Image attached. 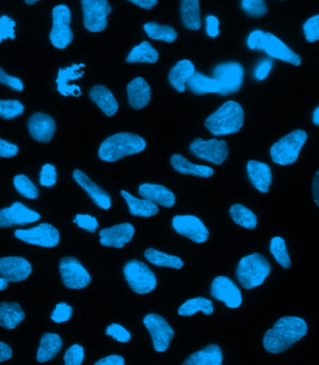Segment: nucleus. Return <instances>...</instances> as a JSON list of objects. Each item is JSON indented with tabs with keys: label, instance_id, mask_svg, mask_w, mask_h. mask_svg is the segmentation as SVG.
I'll list each match as a JSON object with an SVG mask.
<instances>
[{
	"label": "nucleus",
	"instance_id": "obj_1",
	"mask_svg": "<svg viewBox=\"0 0 319 365\" xmlns=\"http://www.w3.org/2000/svg\"><path fill=\"white\" fill-rule=\"evenodd\" d=\"M306 322L298 317H284L265 334L263 345L268 352L282 353L307 334Z\"/></svg>",
	"mask_w": 319,
	"mask_h": 365
},
{
	"label": "nucleus",
	"instance_id": "obj_2",
	"mask_svg": "<svg viewBox=\"0 0 319 365\" xmlns=\"http://www.w3.org/2000/svg\"><path fill=\"white\" fill-rule=\"evenodd\" d=\"M244 120L243 108L236 101H229L208 116L204 125L214 136H225L239 133Z\"/></svg>",
	"mask_w": 319,
	"mask_h": 365
},
{
	"label": "nucleus",
	"instance_id": "obj_3",
	"mask_svg": "<svg viewBox=\"0 0 319 365\" xmlns=\"http://www.w3.org/2000/svg\"><path fill=\"white\" fill-rule=\"evenodd\" d=\"M145 148L144 138L132 133H118L101 143L98 157L106 163H115L128 155L139 154Z\"/></svg>",
	"mask_w": 319,
	"mask_h": 365
},
{
	"label": "nucleus",
	"instance_id": "obj_4",
	"mask_svg": "<svg viewBox=\"0 0 319 365\" xmlns=\"http://www.w3.org/2000/svg\"><path fill=\"white\" fill-rule=\"evenodd\" d=\"M270 273L269 262L258 253L244 257L236 271L238 280L246 289H252L262 285Z\"/></svg>",
	"mask_w": 319,
	"mask_h": 365
},
{
	"label": "nucleus",
	"instance_id": "obj_5",
	"mask_svg": "<svg viewBox=\"0 0 319 365\" xmlns=\"http://www.w3.org/2000/svg\"><path fill=\"white\" fill-rule=\"evenodd\" d=\"M307 133L296 130L288 134L271 146L270 154L274 163L281 166L291 165L296 163L300 152L307 140Z\"/></svg>",
	"mask_w": 319,
	"mask_h": 365
},
{
	"label": "nucleus",
	"instance_id": "obj_6",
	"mask_svg": "<svg viewBox=\"0 0 319 365\" xmlns=\"http://www.w3.org/2000/svg\"><path fill=\"white\" fill-rule=\"evenodd\" d=\"M124 275L131 289L138 294H147L156 289V275L139 260L128 262L124 267Z\"/></svg>",
	"mask_w": 319,
	"mask_h": 365
},
{
	"label": "nucleus",
	"instance_id": "obj_7",
	"mask_svg": "<svg viewBox=\"0 0 319 365\" xmlns=\"http://www.w3.org/2000/svg\"><path fill=\"white\" fill-rule=\"evenodd\" d=\"M53 28L50 32V41L58 49H65L73 41L70 29L71 14L66 5H58L53 10Z\"/></svg>",
	"mask_w": 319,
	"mask_h": 365
},
{
	"label": "nucleus",
	"instance_id": "obj_8",
	"mask_svg": "<svg viewBox=\"0 0 319 365\" xmlns=\"http://www.w3.org/2000/svg\"><path fill=\"white\" fill-rule=\"evenodd\" d=\"M82 7L83 24L88 31L97 33L107 28V17L112 13L108 0H82Z\"/></svg>",
	"mask_w": 319,
	"mask_h": 365
},
{
	"label": "nucleus",
	"instance_id": "obj_9",
	"mask_svg": "<svg viewBox=\"0 0 319 365\" xmlns=\"http://www.w3.org/2000/svg\"><path fill=\"white\" fill-rule=\"evenodd\" d=\"M213 74L221 86L219 93L221 96L234 94L239 91L244 83V70L237 62H226L216 66Z\"/></svg>",
	"mask_w": 319,
	"mask_h": 365
},
{
	"label": "nucleus",
	"instance_id": "obj_10",
	"mask_svg": "<svg viewBox=\"0 0 319 365\" xmlns=\"http://www.w3.org/2000/svg\"><path fill=\"white\" fill-rule=\"evenodd\" d=\"M190 152L195 157L221 165L229 155V148L226 140L211 139L204 140L198 138L190 145Z\"/></svg>",
	"mask_w": 319,
	"mask_h": 365
},
{
	"label": "nucleus",
	"instance_id": "obj_11",
	"mask_svg": "<svg viewBox=\"0 0 319 365\" xmlns=\"http://www.w3.org/2000/svg\"><path fill=\"white\" fill-rule=\"evenodd\" d=\"M62 281L68 289H82L91 283V275L73 257H65L59 264Z\"/></svg>",
	"mask_w": 319,
	"mask_h": 365
},
{
	"label": "nucleus",
	"instance_id": "obj_12",
	"mask_svg": "<svg viewBox=\"0 0 319 365\" xmlns=\"http://www.w3.org/2000/svg\"><path fill=\"white\" fill-rule=\"evenodd\" d=\"M14 235L26 244L38 245L41 247H55L61 241L58 230L47 223L41 224L28 230H16Z\"/></svg>",
	"mask_w": 319,
	"mask_h": 365
},
{
	"label": "nucleus",
	"instance_id": "obj_13",
	"mask_svg": "<svg viewBox=\"0 0 319 365\" xmlns=\"http://www.w3.org/2000/svg\"><path fill=\"white\" fill-rule=\"evenodd\" d=\"M144 324L153 340L157 352H165L174 336V331L162 317L157 314H149L144 319Z\"/></svg>",
	"mask_w": 319,
	"mask_h": 365
},
{
	"label": "nucleus",
	"instance_id": "obj_14",
	"mask_svg": "<svg viewBox=\"0 0 319 365\" xmlns=\"http://www.w3.org/2000/svg\"><path fill=\"white\" fill-rule=\"evenodd\" d=\"M172 227L179 235L189 238L194 243H205L209 238V230L199 217L194 215H176Z\"/></svg>",
	"mask_w": 319,
	"mask_h": 365
},
{
	"label": "nucleus",
	"instance_id": "obj_15",
	"mask_svg": "<svg viewBox=\"0 0 319 365\" xmlns=\"http://www.w3.org/2000/svg\"><path fill=\"white\" fill-rule=\"evenodd\" d=\"M40 220V214L21 202H14L11 207L0 209V228L28 225Z\"/></svg>",
	"mask_w": 319,
	"mask_h": 365
},
{
	"label": "nucleus",
	"instance_id": "obj_16",
	"mask_svg": "<svg viewBox=\"0 0 319 365\" xmlns=\"http://www.w3.org/2000/svg\"><path fill=\"white\" fill-rule=\"evenodd\" d=\"M211 295L229 308H238L243 302L241 290L236 284L226 277L214 278L211 287Z\"/></svg>",
	"mask_w": 319,
	"mask_h": 365
},
{
	"label": "nucleus",
	"instance_id": "obj_17",
	"mask_svg": "<svg viewBox=\"0 0 319 365\" xmlns=\"http://www.w3.org/2000/svg\"><path fill=\"white\" fill-rule=\"evenodd\" d=\"M262 51H265V53L271 58L279 59V61L289 63V64L297 66V67L302 65V58L271 33H265Z\"/></svg>",
	"mask_w": 319,
	"mask_h": 365
},
{
	"label": "nucleus",
	"instance_id": "obj_18",
	"mask_svg": "<svg viewBox=\"0 0 319 365\" xmlns=\"http://www.w3.org/2000/svg\"><path fill=\"white\" fill-rule=\"evenodd\" d=\"M32 266L21 257H6L0 259V274L8 282H21L29 277Z\"/></svg>",
	"mask_w": 319,
	"mask_h": 365
},
{
	"label": "nucleus",
	"instance_id": "obj_19",
	"mask_svg": "<svg viewBox=\"0 0 319 365\" xmlns=\"http://www.w3.org/2000/svg\"><path fill=\"white\" fill-rule=\"evenodd\" d=\"M135 229L130 223L118 224L100 232V244L104 247L123 248L132 240Z\"/></svg>",
	"mask_w": 319,
	"mask_h": 365
},
{
	"label": "nucleus",
	"instance_id": "obj_20",
	"mask_svg": "<svg viewBox=\"0 0 319 365\" xmlns=\"http://www.w3.org/2000/svg\"><path fill=\"white\" fill-rule=\"evenodd\" d=\"M56 122L46 113H38L28 121L29 133L40 143H49L56 133Z\"/></svg>",
	"mask_w": 319,
	"mask_h": 365
},
{
	"label": "nucleus",
	"instance_id": "obj_21",
	"mask_svg": "<svg viewBox=\"0 0 319 365\" xmlns=\"http://www.w3.org/2000/svg\"><path fill=\"white\" fill-rule=\"evenodd\" d=\"M85 64H73L70 67L66 68H61L58 71V91L61 95L68 97V96H73V97H80L82 95V91L79 86L70 85V81L80 79L83 74L80 68H85Z\"/></svg>",
	"mask_w": 319,
	"mask_h": 365
},
{
	"label": "nucleus",
	"instance_id": "obj_22",
	"mask_svg": "<svg viewBox=\"0 0 319 365\" xmlns=\"http://www.w3.org/2000/svg\"><path fill=\"white\" fill-rule=\"evenodd\" d=\"M73 178L86 191V193L93 200L98 207L103 209V210H108L111 208V197L103 188L95 184L85 173L80 172V170H75L73 172Z\"/></svg>",
	"mask_w": 319,
	"mask_h": 365
},
{
	"label": "nucleus",
	"instance_id": "obj_23",
	"mask_svg": "<svg viewBox=\"0 0 319 365\" xmlns=\"http://www.w3.org/2000/svg\"><path fill=\"white\" fill-rule=\"evenodd\" d=\"M246 170L249 180L256 190L262 193L269 192L270 185L273 182L270 166L259 161L249 160Z\"/></svg>",
	"mask_w": 319,
	"mask_h": 365
},
{
	"label": "nucleus",
	"instance_id": "obj_24",
	"mask_svg": "<svg viewBox=\"0 0 319 365\" xmlns=\"http://www.w3.org/2000/svg\"><path fill=\"white\" fill-rule=\"evenodd\" d=\"M128 103L135 110L144 109L150 103L151 88L142 77H137L127 85Z\"/></svg>",
	"mask_w": 319,
	"mask_h": 365
},
{
	"label": "nucleus",
	"instance_id": "obj_25",
	"mask_svg": "<svg viewBox=\"0 0 319 365\" xmlns=\"http://www.w3.org/2000/svg\"><path fill=\"white\" fill-rule=\"evenodd\" d=\"M140 196L151 200L164 207L171 208L175 205L176 199L174 193L169 188L156 184H142L139 187Z\"/></svg>",
	"mask_w": 319,
	"mask_h": 365
},
{
	"label": "nucleus",
	"instance_id": "obj_26",
	"mask_svg": "<svg viewBox=\"0 0 319 365\" xmlns=\"http://www.w3.org/2000/svg\"><path fill=\"white\" fill-rule=\"evenodd\" d=\"M195 73V66L190 61L184 59L176 63L169 73V83L179 93H183L187 89V83Z\"/></svg>",
	"mask_w": 319,
	"mask_h": 365
},
{
	"label": "nucleus",
	"instance_id": "obj_27",
	"mask_svg": "<svg viewBox=\"0 0 319 365\" xmlns=\"http://www.w3.org/2000/svg\"><path fill=\"white\" fill-rule=\"evenodd\" d=\"M91 100L107 116L111 118L117 113L118 103L113 93L103 86H96L89 93Z\"/></svg>",
	"mask_w": 319,
	"mask_h": 365
},
{
	"label": "nucleus",
	"instance_id": "obj_28",
	"mask_svg": "<svg viewBox=\"0 0 319 365\" xmlns=\"http://www.w3.org/2000/svg\"><path fill=\"white\" fill-rule=\"evenodd\" d=\"M26 318L21 305L14 302L0 303V326L7 330H14Z\"/></svg>",
	"mask_w": 319,
	"mask_h": 365
},
{
	"label": "nucleus",
	"instance_id": "obj_29",
	"mask_svg": "<svg viewBox=\"0 0 319 365\" xmlns=\"http://www.w3.org/2000/svg\"><path fill=\"white\" fill-rule=\"evenodd\" d=\"M171 164L177 173L182 175H189L198 176V178H208L214 175V170L213 168L197 165L190 163L189 160L184 158L183 155L175 154L171 158Z\"/></svg>",
	"mask_w": 319,
	"mask_h": 365
},
{
	"label": "nucleus",
	"instance_id": "obj_30",
	"mask_svg": "<svg viewBox=\"0 0 319 365\" xmlns=\"http://www.w3.org/2000/svg\"><path fill=\"white\" fill-rule=\"evenodd\" d=\"M222 363V349L217 345H209L206 348L193 353L184 361L186 365H221Z\"/></svg>",
	"mask_w": 319,
	"mask_h": 365
},
{
	"label": "nucleus",
	"instance_id": "obj_31",
	"mask_svg": "<svg viewBox=\"0 0 319 365\" xmlns=\"http://www.w3.org/2000/svg\"><path fill=\"white\" fill-rule=\"evenodd\" d=\"M121 195L126 200L130 214L135 217H150L159 213V206L151 200H140L126 190H122Z\"/></svg>",
	"mask_w": 319,
	"mask_h": 365
},
{
	"label": "nucleus",
	"instance_id": "obj_32",
	"mask_svg": "<svg viewBox=\"0 0 319 365\" xmlns=\"http://www.w3.org/2000/svg\"><path fill=\"white\" fill-rule=\"evenodd\" d=\"M63 346L61 337L56 334H46L41 337L40 346H38L37 361L38 363H46L53 360Z\"/></svg>",
	"mask_w": 319,
	"mask_h": 365
},
{
	"label": "nucleus",
	"instance_id": "obj_33",
	"mask_svg": "<svg viewBox=\"0 0 319 365\" xmlns=\"http://www.w3.org/2000/svg\"><path fill=\"white\" fill-rule=\"evenodd\" d=\"M181 16L184 26L189 31L202 28L201 8L199 0H182Z\"/></svg>",
	"mask_w": 319,
	"mask_h": 365
},
{
	"label": "nucleus",
	"instance_id": "obj_34",
	"mask_svg": "<svg viewBox=\"0 0 319 365\" xmlns=\"http://www.w3.org/2000/svg\"><path fill=\"white\" fill-rule=\"evenodd\" d=\"M187 86L190 91L197 95L209 94V93H217L219 94L220 89H221L219 81L214 79V78L205 76L204 74L201 73H197V71L187 81Z\"/></svg>",
	"mask_w": 319,
	"mask_h": 365
},
{
	"label": "nucleus",
	"instance_id": "obj_35",
	"mask_svg": "<svg viewBox=\"0 0 319 365\" xmlns=\"http://www.w3.org/2000/svg\"><path fill=\"white\" fill-rule=\"evenodd\" d=\"M159 58V52L148 41H145L131 50L130 55L127 56V62L156 64Z\"/></svg>",
	"mask_w": 319,
	"mask_h": 365
},
{
	"label": "nucleus",
	"instance_id": "obj_36",
	"mask_svg": "<svg viewBox=\"0 0 319 365\" xmlns=\"http://www.w3.org/2000/svg\"><path fill=\"white\" fill-rule=\"evenodd\" d=\"M199 311L204 312V315H211L214 311L213 302L204 297L189 299L181 305L178 314L182 317H190L195 315Z\"/></svg>",
	"mask_w": 319,
	"mask_h": 365
},
{
	"label": "nucleus",
	"instance_id": "obj_37",
	"mask_svg": "<svg viewBox=\"0 0 319 365\" xmlns=\"http://www.w3.org/2000/svg\"><path fill=\"white\" fill-rule=\"evenodd\" d=\"M145 256L149 262L160 266V267L182 269L184 266L183 260L178 258V257L169 255V254L161 252V251L154 250V248L146 250Z\"/></svg>",
	"mask_w": 319,
	"mask_h": 365
},
{
	"label": "nucleus",
	"instance_id": "obj_38",
	"mask_svg": "<svg viewBox=\"0 0 319 365\" xmlns=\"http://www.w3.org/2000/svg\"><path fill=\"white\" fill-rule=\"evenodd\" d=\"M144 29L146 34L152 40L172 43L178 38V33L169 26H162L160 24L151 22L145 24Z\"/></svg>",
	"mask_w": 319,
	"mask_h": 365
},
{
	"label": "nucleus",
	"instance_id": "obj_39",
	"mask_svg": "<svg viewBox=\"0 0 319 365\" xmlns=\"http://www.w3.org/2000/svg\"><path fill=\"white\" fill-rule=\"evenodd\" d=\"M229 215L237 225L247 230L255 229L258 225V218L251 210L241 205H234L229 209Z\"/></svg>",
	"mask_w": 319,
	"mask_h": 365
},
{
	"label": "nucleus",
	"instance_id": "obj_40",
	"mask_svg": "<svg viewBox=\"0 0 319 365\" xmlns=\"http://www.w3.org/2000/svg\"><path fill=\"white\" fill-rule=\"evenodd\" d=\"M270 251L273 254L274 259L284 269L291 267V260L289 258L287 245L282 237H274L271 239L270 244Z\"/></svg>",
	"mask_w": 319,
	"mask_h": 365
},
{
	"label": "nucleus",
	"instance_id": "obj_41",
	"mask_svg": "<svg viewBox=\"0 0 319 365\" xmlns=\"http://www.w3.org/2000/svg\"><path fill=\"white\" fill-rule=\"evenodd\" d=\"M14 187L17 192L26 199L35 200L38 198V190L36 185L29 180L28 176L23 175H16L14 179Z\"/></svg>",
	"mask_w": 319,
	"mask_h": 365
},
{
	"label": "nucleus",
	"instance_id": "obj_42",
	"mask_svg": "<svg viewBox=\"0 0 319 365\" xmlns=\"http://www.w3.org/2000/svg\"><path fill=\"white\" fill-rule=\"evenodd\" d=\"M23 110H25V107L20 101L16 100L0 101V118L6 119V120L22 115Z\"/></svg>",
	"mask_w": 319,
	"mask_h": 365
},
{
	"label": "nucleus",
	"instance_id": "obj_43",
	"mask_svg": "<svg viewBox=\"0 0 319 365\" xmlns=\"http://www.w3.org/2000/svg\"><path fill=\"white\" fill-rule=\"evenodd\" d=\"M241 9L252 17H262L267 14V6L264 0H241Z\"/></svg>",
	"mask_w": 319,
	"mask_h": 365
},
{
	"label": "nucleus",
	"instance_id": "obj_44",
	"mask_svg": "<svg viewBox=\"0 0 319 365\" xmlns=\"http://www.w3.org/2000/svg\"><path fill=\"white\" fill-rule=\"evenodd\" d=\"M304 37L308 43L319 40V16L310 18L303 25Z\"/></svg>",
	"mask_w": 319,
	"mask_h": 365
},
{
	"label": "nucleus",
	"instance_id": "obj_45",
	"mask_svg": "<svg viewBox=\"0 0 319 365\" xmlns=\"http://www.w3.org/2000/svg\"><path fill=\"white\" fill-rule=\"evenodd\" d=\"M85 359V350L82 346L73 345L66 351L64 361L66 365H80Z\"/></svg>",
	"mask_w": 319,
	"mask_h": 365
},
{
	"label": "nucleus",
	"instance_id": "obj_46",
	"mask_svg": "<svg viewBox=\"0 0 319 365\" xmlns=\"http://www.w3.org/2000/svg\"><path fill=\"white\" fill-rule=\"evenodd\" d=\"M16 22L11 18L8 16L0 17V43L4 40H14L16 38Z\"/></svg>",
	"mask_w": 319,
	"mask_h": 365
},
{
	"label": "nucleus",
	"instance_id": "obj_47",
	"mask_svg": "<svg viewBox=\"0 0 319 365\" xmlns=\"http://www.w3.org/2000/svg\"><path fill=\"white\" fill-rule=\"evenodd\" d=\"M106 334L120 343H127L131 339L130 331L126 330L123 326L117 324V323H113L112 325H110L107 328Z\"/></svg>",
	"mask_w": 319,
	"mask_h": 365
},
{
	"label": "nucleus",
	"instance_id": "obj_48",
	"mask_svg": "<svg viewBox=\"0 0 319 365\" xmlns=\"http://www.w3.org/2000/svg\"><path fill=\"white\" fill-rule=\"evenodd\" d=\"M56 167L51 165V164H46L41 168L40 175V182L41 185L46 187H52L56 184Z\"/></svg>",
	"mask_w": 319,
	"mask_h": 365
},
{
	"label": "nucleus",
	"instance_id": "obj_49",
	"mask_svg": "<svg viewBox=\"0 0 319 365\" xmlns=\"http://www.w3.org/2000/svg\"><path fill=\"white\" fill-rule=\"evenodd\" d=\"M73 313V307L66 303H61L56 304L55 310H53L52 316H51V319L56 323L66 322L70 319Z\"/></svg>",
	"mask_w": 319,
	"mask_h": 365
},
{
	"label": "nucleus",
	"instance_id": "obj_50",
	"mask_svg": "<svg viewBox=\"0 0 319 365\" xmlns=\"http://www.w3.org/2000/svg\"><path fill=\"white\" fill-rule=\"evenodd\" d=\"M73 222L77 224L83 230H88L89 232H96L98 228V223L96 217H91L89 215H77Z\"/></svg>",
	"mask_w": 319,
	"mask_h": 365
},
{
	"label": "nucleus",
	"instance_id": "obj_51",
	"mask_svg": "<svg viewBox=\"0 0 319 365\" xmlns=\"http://www.w3.org/2000/svg\"><path fill=\"white\" fill-rule=\"evenodd\" d=\"M0 83L9 86V88L14 89L16 91H23V85L22 81L18 79L16 77L9 76L4 71L0 68Z\"/></svg>",
	"mask_w": 319,
	"mask_h": 365
},
{
	"label": "nucleus",
	"instance_id": "obj_52",
	"mask_svg": "<svg viewBox=\"0 0 319 365\" xmlns=\"http://www.w3.org/2000/svg\"><path fill=\"white\" fill-rule=\"evenodd\" d=\"M265 33L261 31H255L247 38V46L251 50H261L263 48Z\"/></svg>",
	"mask_w": 319,
	"mask_h": 365
},
{
	"label": "nucleus",
	"instance_id": "obj_53",
	"mask_svg": "<svg viewBox=\"0 0 319 365\" xmlns=\"http://www.w3.org/2000/svg\"><path fill=\"white\" fill-rule=\"evenodd\" d=\"M273 62L271 59H265V61L259 63L258 67L256 68L254 76L256 81H262L266 79L269 76L271 68H273Z\"/></svg>",
	"mask_w": 319,
	"mask_h": 365
},
{
	"label": "nucleus",
	"instance_id": "obj_54",
	"mask_svg": "<svg viewBox=\"0 0 319 365\" xmlns=\"http://www.w3.org/2000/svg\"><path fill=\"white\" fill-rule=\"evenodd\" d=\"M19 148L14 143L7 142V140L0 139V158H14L18 154Z\"/></svg>",
	"mask_w": 319,
	"mask_h": 365
},
{
	"label": "nucleus",
	"instance_id": "obj_55",
	"mask_svg": "<svg viewBox=\"0 0 319 365\" xmlns=\"http://www.w3.org/2000/svg\"><path fill=\"white\" fill-rule=\"evenodd\" d=\"M206 32L211 38H216L219 35V20L216 16L206 17Z\"/></svg>",
	"mask_w": 319,
	"mask_h": 365
},
{
	"label": "nucleus",
	"instance_id": "obj_56",
	"mask_svg": "<svg viewBox=\"0 0 319 365\" xmlns=\"http://www.w3.org/2000/svg\"><path fill=\"white\" fill-rule=\"evenodd\" d=\"M96 365H124L125 360L123 357L119 355H111L108 357L101 359L97 361Z\"/></svg>",
	"mask_w": 319,
	"mask_h": 365
},
{
	"label": "nucleus",
	"instance_id": "obj_57",
	"mask_svg": "<svg viewBox=\"0 0 319 365\" xmlns=\"http://www.w3.org/2000/svg\"><path fill=\"white\" fill-rule=\"evenodd\" d=\"M13 356V350L6 343L0 342V363L10 360Z\"/></svg>",
	"mask_w": 319,
	"mask_h": 365
},
{
	"label": "nucleus",
	"instance_id": "obj_58",
	"mask_svg": "<svg viewBox=\"0 0 319 365\" xmlns=\"http://www.w3.org/2000/svg\"><path fill=\"white\" fill-rule=\"evenodd\" d=\"M145 10H151L157 5V0H127Z\"/></svg>",
	"mask_w": 319,
	"mask_h": 365
},
{
	"label": "nucleus",
	"instance_id": "obj_59",
	"mask_svg": "<svg viewBox=\"0 0 319 365\" xmlns=\"http://www.w3.org/2000/svg\"><path fill=\"white\" fill-rule=\"evenodd\" d=\"M313 195H314V200L315 205L319 206V172L318 170L315 173L314 182H313Z\"/></svg>",
	"mask_w": 319,
	"mask_h": 365
},
{
	"label": "nucleus",
	"instance_id": "obj_60",
	"mask_svg": "<svg viewBox=\"0 0 319 365\" xmlns=\"http://www.w3.org/2000/svg\"><path fill=\"white\" fill-rule=\"evenodd\" d=\"M313 122L315 125H319V107L315 108L313 113Z\"/></svg>",
	"mask_w": 319,
	"mask_h": 365
},
{
	"label": "nucleus",
	"instance_id": "obj_61",
	"mask_svg": "<svg viewBox=\"0 0 319 365\" xmlns=\"http://www.w3.org/2000/svg\"><path fill=\"white\" fill-rule=\"evenodd\" d=\"M9 282L4 277H0V292L8 288Z\"/></svg>",
	"mask_w": 319,
	"mask_h": 365
},
{
	"label": "nucleus",
	"instance_id": "obj_62",
	"mask_svg": "<svg viewBox=\"0 0 319 365\" xmlns=\"http://www.w3.org/2000/svg\"><path fill=\"white\" fill-rule=\"evenodd\" d=\"M25 1L28 5H34L35 3L40 1V0H25Z\"/></svg>",
	"mask_w": 319,
	"mask_h": 365
}]
</instances>
